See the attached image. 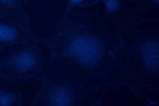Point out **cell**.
<instances>
[{
    "mask_svg": "<svg viewBox=\"0 0 159 106\" xmlns=\"http://www.w3.org/2000/svg\"><path fill=\"white\" fill-rule=\"evenodd\" d=\"M32 60L29 57L21 56L13 58L9 62L11 67L18 70H24L33 64Z\"/></svg>",
    "mask_w": 159,
    "mask_h": 106,
    "instance_id": "obj_1",
    "label": "cell"
},
{
    "mask_svg": "<svg viewBox=\"0 0 159 106\" xmlns=\"http://www.w3.org/2000/svg\"><path fill=\"white\" fill-rule=\"evenodd\" d=\"M12 94L0 91V105H10L14 101Z\"/></svg>",
    "mask_w": 159,
    "mask_h": 106,
    "instance_id": "obj_2",
    "label": "cell"
},
{
    "mask_svg": "<svg viewBox=\"0 0 159 106\" xmlns=\"http://www.w3.org/2000/svg\"><path fill=\"white\" fill-rule=\"evenodd\" d=\"M14 0H0V3L5 5H10L12 4Z\"/></svg>",
    "mask_w": 159,
    "mask_h": 106,
    "instance_id": "obj_3",
    "label": "cell"
}]
</instances>
